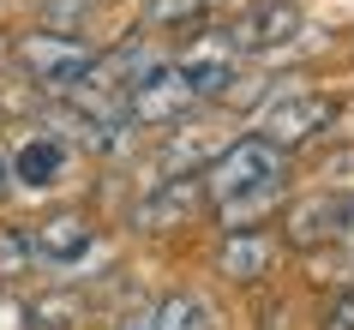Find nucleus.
<instances>
[{
    "instance_id": "20e7f679",
    "label": "nucleus",
    "mask_w": 354,
    "mask_h": 330,
    "mask_svg": "<svg viewBox=\"0 0 354 330\" xmlns=\"http://www.w3.org/2000/svg\"><path fill=\"white\" fill-rule=\"evenodd\" d=\"M205 204H210L205 168H174V174H162L145 199L132 204V228H138V235H174V228L198 222Z\"/></svg>"
},
{
    "instance_id": "aec40b11",
    "label": "nucleus",
    "mask_w": 354,
    "mask_h": 330,
    "mask_svg": "<svg viewBox=\"0 0 354 330\" xmlns=\"http://www.w3.org/2000/svg\"><path fill=\"white\" fill-rule=\"evenodd\" d=\"M6 60H12V42H0V66H6Z\"/></svg>"
},
{
    "instance_id": "f03ea898",
    "label": "nucleus",
    "mask_w": 354,
    "mask_h": 330,
    "mask_svg": "<svg viewBox=\"0 0 354 330\" xmlns=\"http://www.w3.org/2000/svg\"><path fill=\"white\" fill-rule=\"evenodd\" d=\"M96 48L84 37H73V30H24L19 42H12V66H19L37 91H55V96H66V91H78L84 78L96 73Z\"/></svg>"
},
{
    "instance_id": "39448f33",
    "label": "nucleus",
    "mask_w": 354,
    "mask_h": 330,
    "mask_svg": "<svg viewBox=\"0 0 354 330\" xmlns=\"http://www.w3.org/2000/svg\"><path fill=\"white\" fill-rule=\"evenodd\" d=\"M336 114H342V102H336L330 91H288V96H277V102L259 114V132L295 156L300 145H318V138L336 127Z\"/></svg>"
},
{
    "instance_id": "a211bd4d",
    "label": "nucleus",
    "mask_w": 354,
    "mask_h": 330,
    "mask_svg": "<svg viewBox=\"0 0 354 330\" xmlns=\"http://www.w3.org/2000/svg\"><path fill=\"white\" fill-rule=\"evenodd\" d=\"M336 246H342V253H354V192L342 199V222H336Z\"/></svg>"
},
{
    "instance_id": "6ab92c4d",
    "label": "nucleus",
    "mask_w": 354,
    "mask_h": 330,
    "mask_svg": "<svg viewBox=\"0 0 354 330\" xmlns=\"http://www.w3.org/2000/svg\"><path fill=\"white\" fill-rule=\"evenodd\" d=\"M12 186H19V174H12V150L0 145V199H6V192H12Z\"/></svg>"
},
{
    "instance_id": "ddd939ff",
    "label": "nucleus",
    "mask_w": 354,
    "mask_h": 330,
    "mask_svg": "<svg viewBox=\"0 0 354 330\" xmlns=\"http://www.w3.org/2000/svg\"><path fill=\"white\" fill-rule=\"evenodd\" d=\"M84 324V294L78 288H48L30 300V330H78Z\"/></svg>"
},
{
    "instance_id": "423d86ee",
    "label": "nucleus",
    "mask_w": 354,
    "mask_h": 330,
    "mask_svg": "<svg viewBox=\"0 0 354 330\" xmlns=\"http://www.w3.org/2000/svg\"><path fill=\"white\" fill-rule=\"evenodd\" d=\"M30 240H37V264L42 271H66V276H78V264H91V258L102 253L96 222L78 217V210H55V217L30 222Z\"/></svg>"
},
{
    "instance_id": "6e6552de",
    "label": "nucleus",
    "mask_w": 354,
    "mask_h": 330,
    "mask_svg": "<svg viewBox=\"0 0 354 330\" xmlns=\"http://www.w3.org/2000/svg\"><path fill=\"white\" fill-rule=\"evenodd\" d=\"M228 37H234L241 55H270V48H288L300 37V19L288 0H270V6H252L241 19H228Z\"/></svg>"
},
{
    "instance_id": "4468645a",
    "label": "nucleus",
    "mask_w": 354,
    "mask_h": 330,
    "mask_svg": "<svg viewBox=\"0 0 354 330\" xmlns=\"http://www.w3.org/2000/svg\"><path fill=\"white\" fill-rule=\"evenodd\" d=\"M30 271H42L30 228H0V288H6V282H19V276H30Z\"/></svg>"
},
{
    "instance_id": "f257e3e1",
    "label": "nucleus",
    "mask_w": 354,
    "mask_h": 330,
    "mask_svg": "<svg viewBox=\"0 0 354 330\" xmlns=\"http://www.w3.org/2000/svg\"><path fill=\"white\" fill-rule=\"evenodd\" d=\"M205 192L223 228H259L288 199V150L264 132H246L205 163Z\"/></svg>"
},
{
    "instance_id": "9d476101",
    "label": "nucleus",
    "mask_w": 354,
    "mask_h": 330,
    "mask_svg": "<svg viewBox=\"0 0 354 330\" xmlns=\"http://www.w3.org/2000/svg\"><path fill=\"white\" fill-rule=\"evenodd\" d=\"M66 163H73V150H66V138H55V132H30V138L12 150L19 186H60L66 181Z\"/></svg>"
},
{
    "instance_id": "9b49d317",
    "label": "nucleus",
    "mask_w": 354,
    "mask_h": 330,
    "mask_svg": "<svg viewBox=\"0 0 354 330\" xmlns=\"http://www.w3.org/2000/svg\"><path fill=\"white\" fill-rule=\"evenodd\" d=\"M228 6L234 0H145L138 6V30H205Z\"/></svg>"
},
{
    "instance_id": "2eb2a0df",
    "label": "nucleus",
    "mask_w": 354,
    "mask_h": 330,
    "mask_svg": "<svg viewBox=\"0 0 354 330\" xmlns=\"http://www.w3.org/2000/svg\"><path fill=\"white\" fill-rule=\"evenodd\" d=\"M102 0H42V12H48V24L55 30H66V24H78L84 12H96Z\"/></svg>"
},
{
    "instance_id": "dca6fc26",
    "label": "nucleus",
    "mask_w": 354,
    "mask_h": 330,
    "mask_svg": "<svg viewBox=\"0 0 354 330\" xmlns=\"http://www.w3.org/2000/svg\"><path fill=\"white\" fill-rule=\"evenodd\" d=\"M318 330H354V288H342L324 306V318H318Z\"/></svg>"
},
{
    "instance_id": "412c9836",
    "label": "nucleus",
    "mask_w": 354,
    "mask_h": 330,
    "mask_svg": "<svg viewBox=\"0 0 354 330\" xmlns=\"http://www.w3.org/2000/svg\"><path fill=\"white\" fill-rule=\"evenodd\" d=\"M252 6H270V0H252Z\"/></svg>"
},
{
    "instance_id": "0eeeda50",
    "label": "nucleus",
    "mask_w": 354,
    "mask_h": 330,
    "mask_svg": "<svg viewBox=\"0 0 354 330\" xmlns=\"http://www.w3.org/2000/svg\"><path fill=\"white\" fill-rule=\"evenodd\" d=\"M277 235H264L259 228H223V246H216V271L223 282H264V276L277 271Z\"/></svg>"
},
{
    "instance_id": "f3484780",
    "label": "nucleus",
    "mask_w": 354,
    "mask_h": 330,
    "mask_svg": "<svg viewBox=\"0 0 354 330\" xmlns=\"http://www.w3.org/2000/svg\"><path fill=\"white\" fill-rule=\"evenodd\" d=\"M0 330H30V300L0 288Z\"/></svg>"
},
{
    "instance_id": "7ed1b4c3",
    "label": "nucleus",
    "mask_w": 354,
    "mask_h": 330,
    "mask_svg": "<svg viewBox=\"0 0 354 330\" xmlns=\"http://www.w3.org/2000/svg\"><path fill=\"white\" fill-rule=\"evenodd\" d=\"M192 109H198V91H192V78H187L180 60H156L145 78L127 84V120L132 127H174Z\"/></svg>"
},
{
    "instance_id": "f8f14e48",
    "label": "nucleus",
    "mask_w": 354,
    "mask_h": 330,
    "mask_svg": "<svg viewBox=\"0 0 354 330\" xmlns=\"http://www.w3.org/2000/svg\"><path fill=\"white\" fill-rule=\"evenodd\" d=\"M150 330H223V324H216V306L205 294L174 288L162 300H150Z\"/></svg>"
},
{
    "instance_id": "1a4fd4ad",
    "label": "nucleus",
    "mask_w": 354,
    "mask_h": 330,
    "mask_svg": "<svg viewBox=\"0 0 354 330\" xmlns=\"http://www.w3.org/2000/svg\"><path fill=\"white\" fill-rule=\"evenodd\" d=\"M336 222H342V199L336 192H313V199L288 204L282 235H288L295 253H318V246H336Z\"/></svg>"
}]
</instances>
